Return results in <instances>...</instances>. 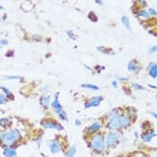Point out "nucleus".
I'll return each instance as SVG.
<instances>
[{
  "instance_id": "412c9836",
  "label": "nucleus",
  "mask_w": 157,
  "mask_h": 157,
  "mask_svg": "<svg viewBox=\"0 0 157 157\" xmlns=\"http://www.w3.org/2000/svg\"><path fill=\"white\" fill-rule=\"evenodd\" d=\"M97 50L101 52V53H103V54H109V56H113L114 54V52L111 48H106V47H102V45L97 47Z\"/></svg>"
},
{
  "instance_id": "f257e3e1",
  "label": "nucleus",
  "mask_w": 157,
  "mask_h": 157,
  "mask_svg": "<svg viewBox=\"0 0 157 157\" xmlns=\"http://www.w3.org/2000/svg\"><path fill=\"white\" fill-rule=\"evenodd\" d=\"M23 136L17 128H10L0 132V146L2 147H15L21 141Z\"/></svg>"
},
{
  "instance_id": "473e14b6",
  "label": "nucleus",
  "mask_w": 157,
  "mask_h": 157,
  "mask_svg": "<svg viewBox=\"0 0 157 157\" xmlns=\"http://www.w3.org/2000/svg\"><path fill=\"white\" fill-rule=\"evenodd\" d=\"M88 18L92 20V21H97V20H98V18H97V15L94 14V13H89V14H88Z\"/></svg>"
},
{
  "instance_id": "a211bd4d",
  "label": "nucleus",
  "mask_w": 157,
  "mask_h": 157,
  "mask_svg": "<svg viewBox=\"0 0 157 157\" xmlns=\"http://www.w3.org/2000/svg\"><path fill=\"white\" fill-rule=\"evenodd\" d=\"M77 153V147L75 146H69L64 151V157H74Z\"/></svg>"
},
{
  "instance_id": "ddd939ff",
  "label": "nucleus",
  "mask_w": 157,
  "mask_h": 157,
  "mask_svg": "<svg viewBox=\"0 0 157 157\" xmlns=\"http://www.w3.org/2000/svg\"><path fill=\"white\" fill-rule=\"evenodd\" d=\"M127 69H128L129 73H132V74H137V73H140V71H141V65H140L138 60H136V59L129 60L128 64H127Z\"/></svg>"
},
{
  "instance_id": "49530a36",
  "label": "nucleus",
  "mask_w": 157,
  "mask_h": 157,
  "mask_svg": "<svg viewBox=\"0 0 157 157\" xmlns=\"http://www.w3.org/2000/svg\"><path fill=\"white\" fill-rule=\"evenodd\" d=\"M132 157H136V156H132Z\"/></svg>"
},
{
  "instance_id": "e433bc0d",
  "label": "nucleus",
  "mask_w": 157,
  "mask_h": 157,
  "mask_svg": "<svg viewBox=\"0 0 157 157\" xmlns=\"http://www.w3.org/2000/svg\"><path fill=\"white\" fill-rule=\"evenodd\" d=\"M83 67L87 69V71H89L90 73H94V71H93V68L92 67H89V65H87V64H83Z\"/></svg>"
},
{
  "instance_id": "0eeeda50",
  "label": "nucleus",
  "mask_w": 157,
  "mask_h": 157,
  "mask_svg": "<svg viewBox=\"0 0 157 157\" xmlns=\"http://www.w3.org/2000/svg\"><path fill=\"white\" fill-rule=\"evenodd\" d=\"M102 128H103V122H102L101 120H97V121L92 122V123H90V124L86 128V135H87V136L96 135V133L101 132Z\"/></svg>"
},
{
  "instance_id": "f3484780",
  "label": "nucleus",
  "mask_w": 157,
  "mask_h": 157,
  "mask_svg": "<svg viewBox=\"0 0 157 157\" xmlns=\"http://www.w3.org/2000/svg\"><path fill=\"white\" fill-rule=\"evenodd\" d=\"M0 90H2V93H4V96L8 98V101H14V94L11 93V90L9 88L0 86Z\"/></svg>"
},
{
  "instance_id": "b1692460",
  "label": "nucleus",
  "mask_w": 157,
  "mask_h": 157,
  "mask_svg": "<svg viewBox=\"0 0 157 157\" xmlns=\"http://www.w3.org/2000/svg\"><path fill=\"white\" fill-rule=\"evenodd\" d=\"M3 79H5V81H23V77H20V75H4Z\"/></svg>"
},
{
  "instance_id": "f8f14e48",
  "label": "nucleus",
  "mask_w": 157,
  "mask_h": 157,
  "mask_svg": "<svg viewBox=\"0 0 157 157\" xmlns=\"http://www.w3.org/2000/svg\"><path fill=\"white\" fill-rule=\"evenodd\" d=\"M132 11H133L135 17L138 18V19H143V20H147V21L151 19V17H150V14H148V11H147V8H146V9L137 8V9H133Z\"/></svg>"
},
{
  "instance_id": "20e7f679",
  "label": "nucleus",
  "mask_w": 157,
  "mask_h": 157,
  "mask_svg": "<svg viewBox=\"0 0 157 157\" xmlns=\"http://www.w3.org/2000/svg\"><path fill=\"white\" fill-rule=\"evenodd\" d=\"M123 136L122 131H109L108 133H106L104 138H106V146L107 150H112L117 147L121 142V137Z\"/></svg>"
},
{
  "instance_id": "37998d69",
  "label": "nucleus",
  "mask_w": 157,
  "mask_h": 157,
  "mask_svg": "<svg viewBox=\"0 0 157 157\" xmlns=\"http://www.w3.org/2000/svg\"><path fill=\"white\" fill-rule=\"evenodd\" d=\"M81 124H82L81 120H77V121H75V126H81Z\"/></svg>"
},
{
  "instance_id": "bb28decb",
  "label": "nucleus",
  "mask_w": 157,
  "mask_h": 157,
  "mask_svg": "<svg viewBox=\"0 0 157 157\" xmlns=\"http://www.w3.org/2000/svg\"><path fill=\"white\" fill-rule=\"evenodd\" d=\"M116 81H117V82L127 83V82H129V78H128V77H121V75H118V77H116Z\"/></svg>"
},
{
  "instance_id": "c03bdc74",
  "label": "nucleus",
  "mask_w": 157,
  "mask_h": 157,
  "mask_svg": "<svg viewBox=\"0 0 157 157\" xmlns=\"http://www.w3.org/2000/svg\"><path fill=\"white\" fill-rule=\"evenodd\" d=\"M148 87L152 88V89H156V86H153V84H148Z\"/></svg>"
},
{
  "instance_id": "f704fd0d",
  "label": "nucleus",
  "mask_w": 157,
  "mask_h": 157,
  "mask_svg": "<svg viewBox=\"0 0 157 157\" xmlns=\"http://www.w3.org/2000/svg\"><path fill=\"white\" fill-rule=\"evenodd\" d=\"M3 13H4V8H3V5H0V21H3L5 19V17H2Z\"/></svg>"
},
{
  "instance_id": "9d476101",
  "label": "nucleus",
  "mask_w": 157,
  "mask_h": 157,
  "mask_svg": "<svg viewBox=\"0 0 157 157\" xmlns=\"http://www.w3.org/2000/svg\"><path fill=\"white\" fill-rule=\"evenodd\" d=\"M120 122H121V129H128L131 127V124L133 123V120L129 116H127L124 112H121Z\"/></svg>"
},
{
  "instance_id": "f03ea898",
  "label": "nucleus",
  "mask_w": 157,
  "mask_h": 157,
  "mask_svg": "<svg viewBox=\"0 0 157 157\" xmlns=\"http://www.w3.org/2000/svg\"><path fill=\"white\" fill-rule=\"evenodd\" d=\"M103 132H98L96 135L89 136L88 141H87V146L89 147V150L96 155H102L107 151V146H106V138H104Z\"/></svg>"
},
{
  "instance_id": "2f4dec72",
  "label": "nucleus",
  "mask_w": 157,
  "mask_h": 157,
  "mask_svg": "<svg viewBox=\"0 0 157 157\" xmlns=\"http://www.w3.org/2000/svg\"><path fill=\"white\" fill-rule=\"evenodd\" d=\"M156 52H157V45H152V47L148 49L147 53H148L150 56H152V54H155V53H156Z\"/></svg>"
},
{
  "instance_id": "a18cd8bd",
  "label": "nucleus",
  "mask_w": 157,
  "mask_h": 157,
  "mask_svg": "<svg viewBox=\"0 0 157 157\" xmlns=\"http://www.w3.org/2000/svg\"><path fill=\"white\" fill-rule=\"evenodd\" d=\"M140 137V135H138V132H135V138H138Z\"/></svg>"
},
{
  "instance_id": "a878e982",
  "label": "nucleus",
  "mask_w": 157,
  "mask_h": 157,
  "mask_svg": "<svg viewBox=\"0 0 157 157\" xmlns=\"http://www.w3.org/2000/svg\"><path fill=\"white\" fill-rule=\"evenodd\" d=\"M32 39H33L34 42H43L44 40V38L42 35H39V34H33L32 35Z\"/></svg>"
},
{
  "instance_id": "6ab92c4d",
  "label": "nucleus",
  "mask_w": 157,
  "mask_h": 157,
  "mask_svg": "<svg viewBox=\"0 0 157 157\" xmlns=\"http://www.w3.org/2000/svg\"><path fill=\"white\" fill-rule=\"evenodd\" d=\"M124 113H126L127 116H129L132 120H135L136 117H137V109H136L135 107H127V108L124 109Z\"/></svg>"
},
{
  "instance_id": "c756f323",
  "label": "nucleus",
  "mask_w": 157,
  "mask_h": 157,
  "mask_svg": "<svg viewBox=\"0 0 157 157\" xmlns=\"http://www.w3.org/2000/svg\"><path fill=\"white\" fill-rule=\"evenodd\" d=\"M58 118H59L60 121H64V122H67V121H68V116H67V113H65V111L58 116Z\"/></svg>"
},
{
  "instance_id": "cd10ccee",
  "label": "nucleus",
  "mask_w": 157,
  "mask_h": 157,
  "mask_svg": "<svg viewBox=\"0 0 157 157\" xmlns=\"http://www.w3.org/2000/svg\"><path fill=\"white\" fill-rule=\"evenodd\" d=\"M147 11H148V14L151 18H155L157 15V10L155 8H147Z\"/></svg>"
},
{
  "instance_id": "7c9ffc66",
  "label": "nucleus",
  "mask_w": 157,
  "mask_h": 157,
  "mask_svg": "<svg viewBox=\"0 0 157 157\" xmlns=\"http://www.w3.org/2000/svg\"><path fill=\"white\" fill-rule=\"evenodd\" d=\"M67 35H68L69 39H72V40H75V39H77V35L72 30H67Z\"/></svg>"
},
{
  "instance_id": "aec40b11",
  "label": "nucleus",
  "mask_w": 157,
  "mask_h": 157,
  "mask_svg": "<svg viewBox=\"0 0 157 157\" xmlns=\"http://www.w3.org/2000/svg\"><path fill=\"white\" fill-rule=\"evenodd\" d=\"M10 124H11V120L9 117H2L0 118V127L2 128H8Z\"/></svg>"
},
{
  "instance_id": "393cba45",
  "label": "nucleus",
  "mask_w": 157,
  "mask_h": 157,
  "mask_svg": "<svg viewBox=\"0 0 157 157\" xmlns=\"http://www.w3.org/2000/svg\"><path fill=\"white\" fill-rule=\"evenodd\" d=\"M131 87H132V89H135V90H145V87L138 84V83H135V82L131 83Z\"/></svg>"
},
{
  "instance_id": "5701e85b",
  "label": "nucleus",
  "mask_w": 157,
  "mask_h": 157,
  "mask_svg": "<svg viewBox=\"0 0 157 157\" xmlns=\"http://www.w3.org/2000/svg\"><path fill=\"white\" fill-rule=\"evenodd\" d=\"M121 21H122L123 27H124L127 30H131V29H132V27H131V23H129V19H128L126 15H123V17L121 18Z\"/></svg>"
},
{
  "instance_id": "ea45409f",
  "label": "nucleus",
  "mask_w": 157,
  "mask_h": 157,
  "mask_svg": "<svg viewBox=\"0 0 157 157\" xmlns=\"http://www.w3.org/2000/svg\"><path fill=\"white\" fill-rule=\"evenodd\" d=\"M111 86H112L113 88H117V87H118V82H117V81H112Z\"/></svg>"
},
{
  "instance_id": "4c0bfd02",
  "label": "nucleus",
  "mask_w": 157,
  "mask_h": 157,
  "mask_svg": "<svg viewBox=\"0 0 157 157\" xmlns=\"http://www.w3.org/2000/svg\"><path fill=\"white\" fill-rule=\"evenodd\" d=\"M148 114H151L155 120H157V113H156V112H153V111H148Z\"/></svg>"
},
{
  "instance_id": "7ed1b4c3",
  "label": "nucleus",
  "mask_w": 157,
  "mask_h": 157,
  "mask_svg": "<svg viewBox=\"0 0 157 157\" xmlns=\"http://www.w3.org/2000/svg\"><path fill=\"white\" fill-rule=\"evenodd\" d=\"M121 109L116 108L112 109L107 116H106V128L109 131H122L121 129V122H120V116H121Z\"/></svg>"
},
{
  "instance_id": "6e6552de",
  "label": "nucleus",
  "mask_w": 157,
  "mask_h": 157,
  "mask_svg": "<svg viewBox=\"0 0 157 157\" xmlns=\"http://www.w3.org/2000/svg\"><path fill=\"white\" fill-rule=\"evenodd\" d=\"M50 107H52V109H53V112L57 116H59L60 113L64 112V108H63V106H62L60 102H59V93H56L54 99L52 101V103H50Z\"/></svg>"
},
{
  "instance_id": "dca6fc26",
  "label": "nucleus",
  "mask_w": 157,
  "mask_h": 157,
  "mask_svg": "<svg viewBox=\"0 0 157 157\" xmlns=\"http://www.w3.org/2000/svg\"><path fill=\"white\" fill-rule=\"evenodd\" d=\"M3 155L5 157H17V148L15 147H3Z\"/></svg>"
},
{
  "instance_id": "9b49d317",
  "label": "nucleus",
  "mask_w": 157,
  "mask_h": 157,
  "mask_svg": "<svg viewBox=\"0 0 157 157\" xmlns=\"http://www.w3.org/2000/svg\"><path fill=\"white\" fill-rule=\"evenodd\" d=\"M156 136V132L153 128H148V129H145L143 131V133L141 135V140L143 143H150Z\"/></svg>"
},
{
  "instance_id": "4468645a",
  "label": "nucleus",
  "mask_w": 157,
  "mask_h": 157,
  "mask_svg": "<svg viewBox=\"0 0 157 157\" xmlns=\"http://www.w3.org/2000/svg\"><path fill=\"white\" fill-rule=\"evenodd\" d=\"M147 73H148V75L152 78V79H156L157 78V64L155 62H151L147 65Z\"/></svg>"
},
{
  "instance_id": "c85d7f7f",
  "label": "nucleus",
  "mask_w": 157,
  "mask_h": 157,
  "mask_svg": "<svg viewBox=\"0 0 157 157\" xmlns=\"http://www.w3.org/2000/svg\"><path fill=\"white\" fill-rule=\"evenodd\" d=\"M9 101H8V98L4 96V93H2L0 92V106H2V104H6Z\"/></svg>"
},
{
  "instance_id": "72a5a7b5",
  "label": "nucleus",
  "mask_w": 157,
  "mask_h": 157,
  "mask_svg": "<svg viewBox=\"0 0 157 157\" xmlns=\"http://www.w3.org/2000/svg\"><path fill=\"white\" fill-rule=\"evenodd\" d=\"M93 71L97 72V73H101L102 71H104V67H103V65H97V67H96Z\"/></svg>"
},
{
  "instance_id": "4be33fe9",
  "label": "nucleus",
  "mask_w": 157,
  "mask_h": 157,
  "mask_svg": "<svg viewBox=\"0 0 157 157\" xmlns=\"http://www.w3.org/2000/svg\"><path fill=\"white\" fill-rule=\"evenodd\" d=\"M81 87L83 89H90V90H99V87L96 84H90V83H82Z\"/></svg>"
},
{
  "instance_id": "79ce46f5",
  "label": "nucleus",
  "mask_w": 157,
  "mask_h": 157,
  "mask_svg": "<svg viewBox=\"0 0 157 157\" xmlns=\"http://www.w3.org/2000/svg\"><path fill=\"white\" fill-rule=\"evenodd\" d=\"M96 4H97V5H104V3L101 2V0H96Z\"/></svg>"
},
{
  "instance_id": "58836bf2",
  "label": "nucleus",
  "mask_w": 157,
  "mask_h": 157,
  "mask_svg": "<svg viewBox=\"0 0 157 157\" xmlns=\"http://www.w3.org/2000/svg\"><path fill=\"white\" fill-rule=\"evenodd\" d=\"M136 157H150V156H148L147 153H143V152H140V153H138V155H137Z\"/></svg>"
},
{
  "instance_id": "39448f33",
  "label": "nucleus",
  "mask_w": 157,
  "mask_h": 157,
  "mask_svg": "<svg viewBox=\"0 0 157 157\" xmlns=\"http://www.w3.org/2000/svg\"><path fill=\"white\" fill-rule=\"evenodd\" d=\"M40 126L44 128V129H54V131H58V132H62L64 131V127L56 120H52V118H44L40 121Z\"/></svg>"
},
{
  "instance_id": "2eb2a0df",
  "label": "nucleus",
  "mask_w": 157,
  "mask_h": 157,
  "mask_svg": "<svg viewBox=\"0 0 157 157\" xmlns=\"http://www.w3.org/2000/svg\"><path fill=\"white\" fill-rule=\"evenodd\" d=\"M39 103H40L42 108L48 109V108L50 107V103H52V98H50V96H48V94L42 96V97H40V99H39Z\"/></svg>"
},
{
  "instance_id": "1a4fd4ad",
  "label": "nucleus",
  "mask_w": 157,
  "mask_h": 157,
  "mask_svg": "<svg viewBox=\"0 0 157 157\" xmlns=\"http://www.w3.org/2000/svg\"><path fill=\"white\" fill-rule=\"evenodd\" d=\"M103 102V97L102 96H94L92 98H89L84 103V108H94V107H98L99 104Z\"/></svg>"
},
{
  "instance_id": "c9c22d12",
  "label": "nucleus",
  "mask_w": 157,
  "mask_h": 157,
  "mask_svg": "<svg viewBox=\"0 0 157 157\" xmlns=\"http://www.w3.org/2000/svg\"><path fill=\"white\" fill-rule=\"evenodd\" d=\"M8 44H9L8 39H2V40H0V47H5V45H8Z\"/></svg>"
},
{
  "instance_id": "423d86ee",
  "label": "nucleus",
  "mask_w": 157,
  "mask_h": 157,
  "mask_svg": "<svg viewBox=\"0 0 157 157\" xmlns=\"http://www.w3.org/2000/svg\"><path fill=\"white\" fill-rule=\"evenodd\" d=\"M47 145H48V148L49 151L53 153V155H57L62 151H64V147H63V142L60 141L59 137H56L54 140H49L47 142Z\"/></svg>"
},
{
  "instance_id": "a19ab883",
  "label": "nucleus",
  "mask_w": 157,
  "mask_h": 157,
  "mask_svg": "<svg viewBox=\"0 0 157 157\" xmlns=\"http://www.w3.org/2000/svg\"><path fill=\"white\" fill-rule=\"evenodd\" d=\"M13 56H14V52H13V50H10V52H8V53H6V57H13Z\"/></svg>"
}]
</instances>
